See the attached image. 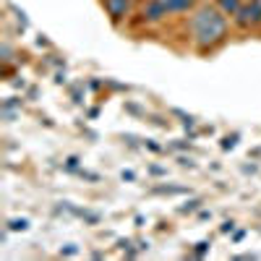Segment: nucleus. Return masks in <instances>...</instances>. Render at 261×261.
Listing matches in <instances>:
<instances>
[{"label":"nucleus","instance_id":"obj_1","mask_svg":"<svg viewBox=\"0 0 261 261\" xmlns=\"http://www.w3.org/2000/svg\"><path fill=\"white\" fill-rule=\"evenodd\" d=\"M196 37L201 45H212L225 37V18L217 11H201L196 18Z\"/></svg>","mask_w":261,"mask_h":261},{"label":"nucleus","instance_id":"obj_2","mask_svg":"<svg viewBox=\"0 0 261 261\" xmlns=\"http://www.w3.org/2000/svg\"><path fill=\"white\" fill-rule=\"evenodd\" d=\"M107 8H110L113 18H120L128 11V0H107Z\"/></svg>","mask_w":261,"mask_h":261},{"label":"nucleus","instance_id":"obj_3","mask_svg":"<svg viewBox=\"0 0 261 261\" xmlns=\"http://www.w3.org/2000/svg\"><path fill=\"white\" fill-rule=\"evenodd\" d=\"M261 18V6L256 3L253 8H246V11H241V24H248V21H258Z\"/></svg>","mask_w":261,"mask_h":261},{"label":"nucleus","instance_id":"obj_4","mask_svg":"<svg viewBox=\"0 0 261 261\" xmlns=\"http://www.w3.org/2000/svg\"><path fill=\"white\" fill-rule=\"evenodd\" d=\"M222 8L225 11H238V0H222Z\"/></svg>","mask_w":261,"mask_h":261},{"label":"nucleus","instance_id":"obj_5","mask_svg":"<svg viewBox=\"0 0 261 261\" xmlns=\"http://www.w3.org/2000/svg\"><path fill=\"white\" fill-rule=\"evenodd\" d=\"M11 227H13V230H27V220H13Z\"/></svg>","mask_w":261,"mask_h":261}]
</instances>
